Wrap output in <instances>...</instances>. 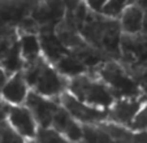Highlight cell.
Wrapping results in <instances>:
<instances>
[{
	"label": "cell",
	"mask_w": 147,
	"mask_h": 143,
	"mask_svg": "<svg viewBox=\"0 0 147 143\" xmlns=\"http://www.w3.org/2000/svg\"><path fill=\"white\" fill-rule=\"evenodd\" d=\"M51 127L64 135L67 139L73 143L82 140V125L77 122L63 107L57 109L51 122Z\"/></svg>",
	"instance_id": "12"
},
{
	"label": "cell",
	"mask_w": 147,
	"mask_h": 143,
	"mask_svg": "<svg viewBox=\"0 0 147 143\" xmlns=\"http://www.w3.org/2000/svg\"><path fill=\"white\" fill-rule=\"evenodd\" d=\"M17 35H18L17 40L20 46V53L25 65L33 63L39 56H42L38 34H17Z\"/></svg>",
	"instance_id": "17"
},
{
	"label": "cell",
	"mask_w": 147,
	"mask_h": 143,
	"mask_svg": "<svg viewBox=\"0 0 147 143\" xmlns=\"http://www.w3.org/2000/svg\"><path fill=\"white\" fill-rule=\"evenodd\" d=\"M24 66H25V63H24L22 57H21V53H20L18 40L16 39L13 42V44L11 46L9 51L7 52V55L4 56V59L0 61V68L5 72L8 77H11L12 74L22 70Z\"/></svg>",
	"instance_id": "18"
},
{
	"label": "cell",
	"mask_w": 147,
	"mask_h": 143,
	"mask_svg": "<svg viewBox=\"0 0 147 143\" xmlns=\"http://www.w3.org/2000/svg\"><path fill=\"white\" fill-rule=\"evenodd\" d=\"M142 91H143V96H144V99L147 100V86H146V87H142Z\"/></svg>",
	"instance_id": "28"
},
{
	"label": "cell",
	"mask_w": 147,
	"mask_h": 143,
	"mask_svg": "<svg viewBox=\"0 0 147 143\" xmlns=\"http://www.w3.org/2000/svg\"><path fill=\"white\" fill-rule=\"evenodd\" d=\"M24 104L29 108L33 117L35 118L38 127H42V129L51 127V122H52L53 116L57 112L59 108L61 107L59 104V100L40 96V95L35 94L34 91H30L28 94V98H26Z\"/></svg>",
	"instance_id": "9"
},
{
	"label": "cell",
	"mask_w": 147,
	"mask_h": 143,
	"mask_svg": "<svg viewBox=\"0 0 147 143\" xmlns=\"http://www.w3.org/2000/svg\"><path fill=\"white\" fill-rule=\"evenodd\" d=\"M144 11L137 4H129L119 17V24L122 34L138 35L142 34Z\"/></svg>",
	"instance_id": "15"
},
{
	"label": "cell",
	"mask_w": 147,
	"mask_h": 143,
	"mask_svg": "<svg viewBox=\"0 0 147 143\" xmlns=\"http://www.w3.org/2000/svg\"><path fill=\"white\" fill-rule=\"evenodd\" d=\"M142 35H144L147 38V9L144 11L143 16V25H142Z\"/></svg>",
	"instance_id": "26"
},
{
	"label": "cell",
	"mask_w": 147,
	"mask_h": 143,
	"mask_svg": "<svg viewBox=\"0 0 147 143\" xmlns=\"http://www.w3.org/2000/svg\"><path fill=\"white\" fill-rule=\"evenodd\" d=\"M30 92L22 70L12 74L0 91V99L8 105H22Z\"/></svg>",
	"instance_id": "11"
},
{
	"label": "cell",
	"mask_w": 147,
	"mask_h": 143,
	"mask_svg": "<svg viewBox=\"0 0 147 143\" xmlns=\"http://www.w3.org/2000/svg\"><path fill=\"white\" fill-rule=\"evenodd\" d=\"M38 38L40 43L42 56L51 65H55L63 56L69 53V51L61 44V42L56 36L55 30H40L38 33Z\"/></svg>",
	"instance_id": "13"
},
{
	"label": "cell",
	"mask_w": 147,
	"mask_h": 143,
	"mask_svg": "<svg viewBox=\"0 0 147 143\" xmlns=\"http://www.w3.org/2000/svg\"><path fill=\"white\" fill-rule=\"evenodd\" d=\"M8 76H7V73L3 70V69L0 68V91H1V88L4 87V85H5V82L8 81Z\"/></svg>",
	"instance_id": "25"
},
{
	"label": "cell",
	"mask_w": 147,
	"mask_h": 143,
	"mask_svg": "<svg viewBox=\"0 0 147 143\" xmlns=\"http://www.w3.org/2000/svg\"><path fill=\"white\" fill-rule=\"evenodd\" d=\"M131 133H146L147 132V100L143 103L137 115L134 116L133 121L128 127Z\"/></svg>",
	"instance_id": "21"
},
{
	"label": "cell",
	"mask_w": 147,
	"mask_h": 143,
	"mask_svg": "<svg viewBox=\"0 0 147 143\" xmlns=\"http://www.w3.org/2000/svg\"><path fill=\"white\" fill-rule=\"evenodd\" d=\"M56 69L59 74H61L64 78H67L68 81L72 78L80 77L82 74L89 73V69L85 66V64H82L73 53H68V55L63 56L55 65H52Z\"/></svg>",
	"instance_id": "16"
},
{
	"label": "cell",
	"mask_w": 147,
	"mask_h": 143,
	"mask_svg": "<svg viewBox=\"0 0 147 143\" xmlns=\"http://www.w3.org/2000/svg\"><path fill=\"white\" fill-rule=\"evenodd\" d=\"M133 4H137V5L141 7L143 11L147 9V0H133Z\"/></svg>",
	"instance_id": "27"
},
{
	"label": "cell",
	"mask_w": 147,
	"mask_h": 143,
	"mask_svg": "<svg viewBox=\"0 0 147 143\" xmlns=\"http://www.w3.org/2000/svg\"><path fill=\"white\" fill-rule=\"evenodd\" d=\"M87 9L94 13H102V11L106 8L109 0H83Z\"/></svg>",
	"instance_id": "23"
},
{
	"label": "cell",
	"mask_w": 147,
	"mask_h": 143,
	"mask_svg": "<svg viewBox=\"0 0 147 143\" xmlns=\"http://www.w3.org/2000/svg\"><path fill=\"white\" fill-rule=\"evenodd\" d=\"M65 16L63 0H42L31 11L30 17L40 30H55Z\"/></svg>",
	"instance_id": "7"
},
{
	"label": "cell",
	"mask_w": 147,
	"mask_h": 143,
	"mask_svg": "<svg viewBox=\"0 0 147 143\" xmlns=\"http://www.w3.org/2000/svg\"><path fill=\"white\" fill-rule=\"evenodd\" d=\"M20 134H17L8 124L7 121L0 122V143H25Z\"/></svg>",
	"instance_id": "22"
},
{
	"label": "cell",
	"mask_w": 147,
	"mask_h": 143,
	"mask_svg": "<svg viewBox=\"0 0 147 143\" xmlns=\"http://www.w3.org/2000/svg\"><path fill=\"white\" fill-rule=\"evenodd\" d=\"M68 92L80 102L100 109H108L116 100L106 83L92 72L68 81Z\"/></svg>",
	"instance_id": "3"
},
{
	"label": "cell",
	"mask_w": 147,
	"mask_h": 143,
	"mask_svg": "<svg viewBox=\"0 0 147 143\" xmlns=\"http://www.w3.org/2000/svg\"><path fill=\"white\" fill-rule=\"evenodd\" d=\"M22 73L30 91H34L40 96L59 100V98L68 91V80L59 74L43 56L26 64Z\"/></svg>",
	"instance_id": "2"
},
{
	"label": "cell",
	"mask_w": 147,
	"mask_h": 143,
	"mask_svg": "<svg viewBox=\"0 0 147 143\" xmlns=\"http://www.w3.org/2000/svg\"><path fill=\"white\" fill-rule=\"evenodd\" d=\"M80 34L89 46L102 51L112 60H120V39L122 33L119 20L89 11L80 28Z\"/></svg>",
	"instance_id": "1"
},
{
	"label": "cell",
	"mask_w": 147,
	"mask_h": 143,
	"mask_svg": "<svg viewBox=\"0 0 147 143\" xmlns=\"http://www.w3.org/2000/svg\"><path fill=\"white\" fill-rule=\"evenodd\" d=\"M133 78L137 81V83H138L141 87H146L147 86V68L141 70L139 73H137Z\"/></svg>",
	"instance_id": "24"
},
{
	"label": "cell",
	"mask_w": 147,
	"mask_h": 143,
	"mask_svg": "<svg viewBox=\"0 0 147 143\" xmlns=\"http://www.w3.org/2000/svg\"><path fill=\"white\" fill-rule=\"evenodd\" d=\"M146 102L144 96L130 98V99H116L115 103L108 108L107 122L119 125L128 129L134 116L139 111V108Z\"/></svg>",
	"instance_id": "10"
},
{
	"label": "cell",
	"mask_w": 147,
	"mask_h": 143,
	"mask_svg": "<svg viewBox=\"0 0 147 143\" xmlns=\"http://www.w3.org/2000/svg\"><path fill=\"white\" fill-rule=\"evenodd\" d=\"M128 73L134 77L147 68V38L142 34L126 35L121 34L120 39V60Z\"/></svg>",
	"instance_id": "5"
},
{
	"label": "cell",
	"mask_w": 147,
	"mask_h": 143,
	"mask_svg": "<svg viewBox=\"0 0 147 143\" xmlns=\"http://www.w3.org/2000/svg\"><path fill=\"white\" fill-rule=\"evenodd\" d=\"M25 143H35V140H34V139L33 140H26Z\"/></svg>",
	"instance_id": "29"
},
{
	"label": "cell",
	"mask_w": 147,
	"mask_h": 143,
	"mask_svg": "<svg viewBox=\"0 0 147 143\" xmlns=\"http://www.w3.org/2000/svg\"><path fill=\"white\" fill-rule=\"evenodd\" d=\"M34 140L35 143H73L52 127H39Z\"/></svg>",
	"instance_id": "19"
},
{
	"label": "cell",
	"mask_w": 147,
	"mask_h": 143,
	"mask_svg": "<svg viewBox=\"0 0 147 143\" xmlns=\"http://www.w3.org/2000/svg\"><path fill=\"white\" fill-rule=\"evenodd\" d=\"M78 143H83V142H82V140H81V142H78Z\"/></svg>",
	"instance_id": "30"
},
{
	"label": "cell",
	"mask_w": 147,
	"mask_h": 143,
	"mask_svg": "<svg viewBox=\"0 0 147 143\" xmlns=\"http://www.w3.org/2000/svg\"><path fill=\"white\" fill-rule=\"evenodd\" d=\"M55 34L61 42V44L69 51L70 53H74L77 51L82 50L87 46L85 39L81 36L78 29L73 25L70 21L63 18V21L56 26Z\"/></svg>",
	"instance_id": "14"
},
{
	"label": "cell",
	"mask_w": 147,
	"mask_h": 143,
	"mask_svg": "<svg viewBox=\"0 0 147 143\" xmlns=\"http://www.w3.org/2000/svg\"><path fill=\"white\" fill-rule=\"evenodd\" d=\"M129 4H133V0H109L108 4L106 5V8L102 11V14L108 17V18L119 20L121 12Z\"/></svg>",
	"instance_id": "20"
},
{
	"label": "cell",
	"mask_w": 147,
	"mask_h": 143,
	"mask_svg": "<svg viewBox=\"0 0 147 143\" xmlns=\"http://www.w3.org/2000/svg\"><path fill=\"white\" fill-rule=\"evenodd\" d=\"M59 104L81 125L96 126V125L107 121L108 109H100V108H95L85 104L68 91H65L59 98Z\"/></svg>",
	"instance_id": "6"
},
{
	"label": "cell",
	"mask_w": 147,
	"mask_h": 143,
	"mask_svg": "<svg viewBox=\"0 0 147 143\" xmlns=\"http://www.w3.org/2000/svg\"><path fill=\"white\" fill-rule=\"evenodd\" d=\"M92 73H95L106 83L115 99H130V98L143 96L142 87L119 61H106L98 66Z\"/></svg>",
	"instance_id": "4"
},
{
	"label": "cell",
	"mask_w": 147,
	"mask_h": 143,
	"mask_svg": "<svg viewBox=\"0 0 147 143\" xmlns=\"http://www.w3.org/2000/svg\"><path fill=\"white\" fill-rule=\"evenodd\" d=\"M5 121L17 134H20L25 140H33L39 129L35 118L33 117L31 112L25 104L8 105Z\"/></svg>",
	"instance_id": "8"
}]
</instances>
